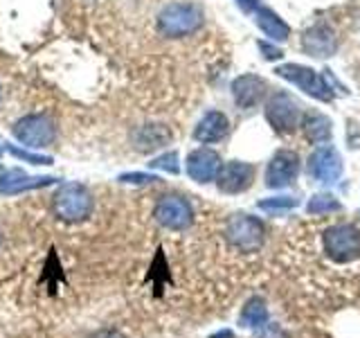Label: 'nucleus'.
Segmentation results:
<instances>
[{"instance_id":"nucleus-1","label":"nucleus","mask_w":360,"mask_h":338,"mask_svg":"<svg viewBox=\"0 0 360 338\" xmlns=\"http://www.w3.org/2000/svg\"><path fill=\"white\" fill-rule=\"evenodd\" d=\"M202 11L191 3H172L158 14V30L169 39H183L200 30Z\"/></svg>"},{"instance_id":"nucleus-2","label":"nucleus","mask_w":360,"mask_h":338,"mask_svg":"<svg viewBox=\"0 0 360 338\" xmlns=\"http://www.w3.org/2000/svg\"><path fill=\"white\" fill-rule=\"evenodd\" d=\"M93 194L79 183H65L54 194V214L68 223L88 219L90 212H93Z\"/></svg>"},{"instance_id":"nucleus-3","label":"nucleus","mask_w":360,"mask_h":338,"mask_svg":"<svg viewBox=\"0 0 360 338\" xmlns=\"http://www.w3.org/2000/svg\"><path fill=\"white\" fill-rule=\"evenodd\" d=\"M322 244L333 262H352L360 255V230L349 223L335 225V228L326 230Z\"/></svg>"},{"instance_id":"nucleus-4","label":"nucleus","mask_w":360,"mask_h":338,"mask_svg":"<svg viewBox=\"0 0 360 338\" xmlns=\"http://www.w3.org/2000/svg\"><path fill=\"white\" fill-rule=\"evenodd\" d=\"M14 138L32 149H45L56 138V127L48 115H25L14 124Z\"/></svg>"},{"instance_id":"nucleus-5","label":"nucleus","mask_w":360,"mask_h":338,"mask_svg":"<svg viewBox=\"0 0 360 338\" xmlns=\"http://www.w3.org/2000/svg\"><path fill=\"white\" fill-rule=\"evenodd\" d=\"M275 73H277L279 77L288 79L290 84L300 86V88L304 90V93L311 95V97H315V99L329 101V99L333 97L331 88L326 86L324 79H322L318 73H315V70H311V68H307V65H297V63H284V65H279Z\"/></svg>"},{"instance_id":"nucleus-6","label":"nucleus","mask_w":360,"mask_h":338,"mask_svg":"<svg viewBox=\"0 0 360 338\" xmlns=\"http://www.w3.org/2000/svg\"><path fill=\"white\" fill-rule=\"evenodd\" d=\"M228 242L239 251H257L264 242V223L250 217V214H236L228 223Z\"/></svg>"},{"instance_id":"nucleus-7","label":"nucleus","mask_w":360,"mask_h":338,"mask_svg":"<svg viewBox=\"0 0 360 338\" xmlns=\"http://www.w3.org/2000/svg\"><path fill=\"white\" fill-rule=\"evenodd\" d=\"M302 111L297 101L286 93H277L266 104V120L277 133H292L300 127Z\"/></svg>"},{"instance_id":"nucleus-8","label":"nucleus","mask_w":360,"mask_h":338,"mask_svg":"<svg viewBox=\"0 0 360 338\" xmlns=\"http://www.w3.org/2000/svg\"><path fill=\"white\" fill-rule=\"evenodd\" d=\"M155 221L169 230H185L194 221V210L183 196H165L153 210Z\"/></svg>"},{"instance_id":"nucleus-9","label":"nucleus","mask_w":360,"mask_h":338,"mask_svg":"<svg viewBox=\"0 0 360 338\" xmlns=\"http://www.w3.org/2000/svg\"><path fill=\"white\" fill-rule=\"evenodd\" d=\"M252 176H255V169L250 165L234 161L219 169L217 183H219V189L225 192V194H239V192L250 187Z\"/></svg>"},{"instance_id":"nucleus-10","label":"nucleus","mask_w":360,"mask_h":338,"mask_svg":"<svg viewBox=\"0 0 360 338\" xmlns=\"http://www.w3.org/2000/svg\"><path fill=\"white\" fill-rule=\"evenodd\" d=\"M300 172V156L295 151H279L268 165L266 180L270 187H284L295 180Z\"/></svg>"},{"instance_id":"nucleus-11","label":"nucleus","mask_w":360,"mask_h":338,"mask_svg":"<svg viewBox=\"0 0 360 338\" xmlns=\"http://www.w3.org/2000/svg\"><path fill=\"white\" fill-rule=\"evenodd\" d=\"M309 169L313 178H318L320 183H333V180L340 178L342 174V161L331 146H320V149L311 156Z\"/></svg>"},{"instance_id":"nucleus-12","label":"nucleus","mask_w":360,"mask_h":338,"mask_svg":"<svg viewBox=\"0 0 360 338\" xmlns=\"http://www.w3.org/2000/svg\"><path fill=\"white\" fill-rule=\"evenodd\" d=\"M219 169H221V158L212 149H196L187 158V174L196 183H210L219 174Z\"/></svg>"},{"instance_id":"nucleus-13","label":"nucleus","mask_w":360,"mask_h":338,"mask_svg":"<svg viewBox=\"0 0 360 338\" xmlns=\"http://www.w3.org/2000/svg\"><path fill=\"white\" fill-rule=\"evenodd\" d=\"M266 93V82L257 75H241L232 82V95L234 101L241 108H252L264 99Z\"/></svg>"},{"instance_id":"nucleus-14","label":"nucleus","mask_w":360,"mask_h":338,"mask_svg":"<svg viewBox=\"0 0 360 338\" xmlns=\"http://www.w3.org/2000/svg\"><path fill=\"white\" fill-rule=\"evenodd\" d=\"M302 48L307 54L320 56V59H324V56H331L335 52V34H333V30L329 25H324V23H320V25H313L311 30L304 32Z\"/></svg>"},{"instance_id":"nucleus-15","label":"nucleus","mask_w":360,"mask_h":338,"mask_svg":"<svg viewBox=\"0 0 360 338\" xmlns=\"http://www.w3.org/2000/svg\"><path fill=\"white\" fill-rule=\"evenodd\" d=\"M56 178L50 176H27L20 169H9V172L0 174V194H18V192L37 189V187H48L52 185Z\"/></svg>"},{"instance_id":"nucleus-16","label":"nucleus","mask_w":360,"mask_h":338,"mask_svg":"<svg viewBox=\"0 0 360 338\" xmlns=\"http://www.w3.org/2000/svg\"><path fill=\"white\" fill-rule=\"evenodd\" d=\"M230 131V120L223 115L221 111H210L205 118L198 122V127L194 129V138L198 142H219L223 140Z\"/></svg>"},{"instance_id":"nucleus-17","label":"nucleus","mask_w":360,"mask_h":338,"mask_svg":"<svg viewBox=\"0 0 360 338\" xmlns=\"http://www.w3.org/2000/svg\"><path fill=\"white\" fill-rule=\"evenodd\" d=\"M172 138L167 127H160V124H146V127H140L133 133V142L140 151H153L165 146Z\"/></svg>"},{"instance_id":"nucleus-18","label":"nucleus","mask_w":360,"mask_h":338,"mask_svg":"<svg viewBox=\"0 0 360 338\" xmlns=\"http://www.w3.org/2000/svg\"><path fill=\"white\" fill-rule=\"evenodd\" d=\"M257 25L268 39H273V41H286L290 37V27L275 14V11H270V9H259Z\"/></svg>"},{"instance_id":"nucleus-19","label":"nucleus","mask_w":360,"mask_h":338,"mask_svg":"<svg viewBox=\"0 0 360 338\" xmlns=\"http://www.w3.org/2000/svg\"><path fill=\"white\" fill-rule=\"evenodd\" d=\"M302 133L309 142L320 144L331 138V120L320 115V113H309L302 122Z\"/></svg>"},{"instance_id":"nucleus-20","label":"nucleus","mask_w":360,"mask_h":338,"mask_svg":"<svg viewBox=\"0 0 360 338\" xmlns=\"http://www.w3.org/2000/svg\"><path fill=\"white\" fill-rule=\"evenodd\" d=\"M338 210V203L333 196H313L311 203H309V212L311 214H329V212H335Z\"/></svg>"},{"instance_id":"nucleus-21","label":"nucleus","mask_w":360,"mask_h":338,"mask_svg":"<svg viewBox=\"0 0 360 338\" xmlns=\"http://www.w3.org/2000/svg\"><path fill=\"white\" fill-rule=\"evenodd\" d=\"M151 167L153 169H165V172H169V174H178V156L172 151V154H165V156H160V158H155V161L151 163Z\"/></svg>"},{"instance_id":"nucleus-22","label":"nucleus","mask_w":360,"mask_h":338,"mask_svg":"<svg viewBox=\"0 0 360 338\" xmlns=\"http://www.w3.org/2000/svg\"><path fill=\"white\" fill-rule=\"evenodd\" d=\"M7 149L16 158H20V161H27L32 165H50L52 163V158H48V156H34V154H27V151H22V149H18V146H11V144L7 146Z\"/></svg>"},{"instance_id":"nucleus-23","label":"nucleus","mask_w":360,"mask_h":338,"mask_svg":"<svg viewBox=\"0 0 360 338\" xmlns=\"http://www.w3.org/2000/svg\"><path fill=\"white\" fill-rule=\"evenodd\" d=\"M264 210H284V208H292L295 206V201L290 196H284V199H273V201H262L259 203Z\"/></svg>"},{"instance_id":"nucleus-24","label":"nucleus","mask_w":360,"mask_h":338,"mask_svg":"<svg viewBox=\"0 0 360 338\" xmlns=\"http://www.w3.org/2000/svg\"><path fill=\"white\" fill-rule=\"evenodd\" d=\"M122 183H153V180H158L155 176H146V174H124L120 176Z\"/></svg>"},{"instance_id":"nucleus-25","label":"nucleus","mask_w":360,"mask_h":338,"mask_svg":"<svg viewBox=\"0 0 360 338\" xmlns=\"http://www.w3.org/2000/svg\"><path fill=\"white\" fill-rule=\"evenodd\" d=\"M259 48H262V52H264V56H266V59H270V61H273V59H279V56H281V50L279 48H275V45H270V43H259Z\"/></svg>"},{"instance_id":"nucleus-26","label":"nucleus","mask_w":360,"mask_h":338,"mask_svg":"<svg viewBox=\"0 0 360 338\" xmlns=\"http://www.w3.org/2000/svg\"><path fill=\"white\" fill-rule=\"evenodd\" d=\"M236 3H239V7L245 11V14H250V11H255V9H257L259 0H236Z\"/></svg>"},{"instance_id":"nucleus-27","label":"nucleus","mask_w":360,"mask_h":338,"mask_svg":"<svg viewBox=\"0 0 360 338\" xmlns=\"http://www.w3.org/2000/svg\"><path fill=\"white\" fill-rule=\"evenodd\" d=\"M0 246H3V232H0Z\"/></svg>"},{"instance_id":"nucleus-28","label":"nucleus","mask_w":360,"mask_h":338,"mask_svg":"<svg viewBox=\"0 0 360 338\" xmlns=\"http://www.w3.org/2000/svg\"><path fill=\"white\" fill-rule=\"evenodd\" d=\"M0 151H3V149H0Z\"/></svg>"}]
</instances>
